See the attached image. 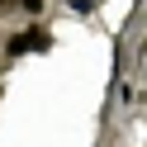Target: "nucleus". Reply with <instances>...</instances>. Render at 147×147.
Returning a JSON list of instances; mask_svg holds the SVG:
<instances>
[{
	"label": "nucleus",
	"mask_w": 147,
	"mask_h": 147,
	"mask_svg": "<svg viewBox=\"0 0 147 147\" xmlns=\"http://www.w3.org/2000/svg\"><path fill=\"white\" fill-rule=\"evenodd\" d=\"M33 43H43V29H24V33H14V38H10V52H29Z\"/></svg>",
	"instance_id": "nucleus-1"
},
{
	"label": "nucleus",
	"mask_w": 147,
	"mask_h": 147,
	"mask_svg": "<svg viewBox=\"0 0 147 147\" xmlns=\"http://www.w3.org/2000/svg\"><path fill=\"white\" fill-rule=\"evenodd\" d=\"M19 5H24L29 14H38V10H43V0H19Z\"/></svg>",
	"instance_id": "nucleus-2"
}]
</instances>
